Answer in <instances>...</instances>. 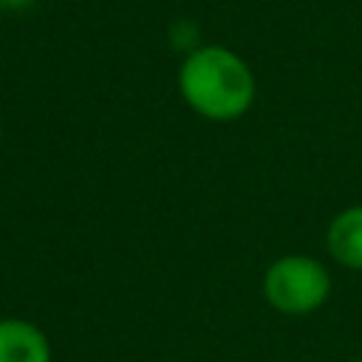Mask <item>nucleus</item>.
Segmentation results:
<instances>
[{
    "label": "nucleus",
    "instance_id": "obj_1",
    "mask_svg": "<svg viewBox=\"0 0 362 362\" xmlns=\"http://www.w3.org/2000/svg\"><path fill=\"white\" fill-rule=\"evenodd\" d=\"M178 93L184 105L206 122H238L257 99L252 65L229 45H195L178 65Z\"/></svg>",
    "mask_w": 362,
    "mask_h": 362
},
{
    "label": "nucleus",
    "instance_id": "obj_7",
    "mask_svg": "<svg viewBox=\"0 0 362 362\" xmlns=\"http://www.w3.org/2000/svg\"><path fill=\"white\" fill-rule=\"evenodd\" d=\"M354 362H362V359H354Z\"/></svg>",
    "mask_w": 362,
    "mask_h": 362
},
{
    "label": "nucleus",
    "instance_id": "obj_5",
    "mask_svg": "<svg viewBox=\"0 0 362 362\" xmlns=\"http://www.w3.org/2000/svg\"><path fill=\"white\" fill-rule=\"evenodd\" d=\"M40 0H0V11L3 14H23L31 6H37Z\"/></svg>",
    "mask_w": 362,
    "mask_h": 362
},
{
    "label": "nucleus",
    "instance_id": "obj_4",
    "mask_svg": "<svg viewBox=\"0 0 362 362\" xmlns=\"http://www.w3.org/2000/svg\"><path fill=\"white\" fill-rule=\"evenodd\" d=\"M325 249L342 269L362 272V204H351L328 221Z\"/></svg>",
    "mask_w": 362,
    "mask_h": 362
},
{
    "label": "nucleus",
    "instance_id": "obj_2",
    "mask_svg": "<svg viewBox=\"0 0 362 362\" xmlns=\"http://www.w3.org/2000/svg\"><path fill=\"white\" fill-rule=\"evenodd\" d=\"M331 272L311 255H283L263 272L266 303L286 317H305L320 311L331 297Z\"/></svg>",
    "mask_w": 362,
    "mask_h": 362
},
{
    "label": "nucleus",
    "instance_id": "obj_3",
    "mask_svg": "<svg viewBox=\"0 0 362 362\" xmlns=\"http://www.w3.org/2000/svg\"><path fill=\"white\" fill-rule=\"evenodd\" d=\"M51 339L25 317H0V362H51Z\"/></svg>",
    "mask_w": 362,
    "mask_h": 362
},
{
    "label": "nucleus",
    "instance_id": "obj_6",
    "mask_svg": "<svg viewBox=\"0 0 362 362\" xmlns=\"http://www.w3.org/2000/svg\"><path fill=\"white\" fill-rule=\"evenodd\" d=\"M0 139H3V119H0Z\"/></svg>",
    "mask_w": 362,
    "mask_h": 362
}]
</instances>
